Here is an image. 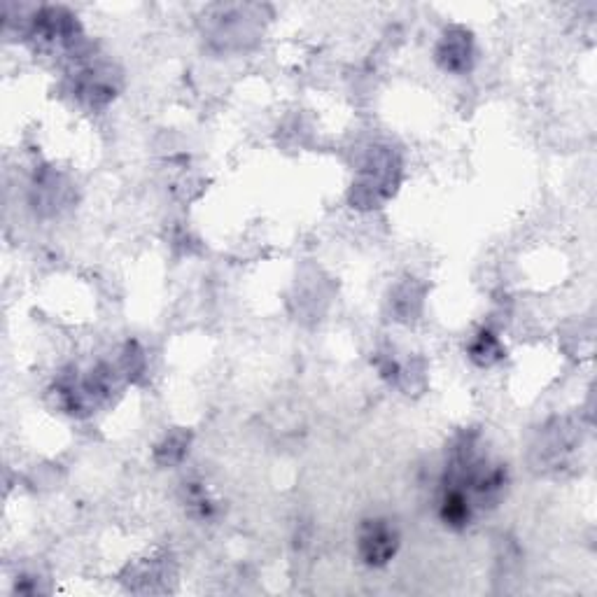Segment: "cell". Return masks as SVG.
<instances>
[{
	"instance_id": "obj_3",
	"label": "cell",
	"mask_w": 597,
	"mask_h": 597,
	"mask_svg": "<svg viewBox=\"0 0 597 597\" xmlns=\"http://www.w3.org/2000/svg\"><path fill=\"white\" fill-rule=\"evenodd\" d=\"M500 357H502V346H500V341H497V336H493L490 332H483L479 339L474 341L472 360L476 364H481V367H490V364H495Z\"/></svg>"
},
{
	"instance_id": "obj_2",
	"label": "cell",
	"mask_w": 597,
	"mask_h": 597,
	"mask_svg": "<svg viewBox=\"0 0 597 597\" xmlns=\"http://www.w3.org/2000/svg\"><path fill=\"white\" fill-rule=\"evenodd\" d=\"M437 59L441 66L451 73H465L472 66L474 49H472V38L462 31V28H451L446 31L444 40L437 49Z\"/></svg>"
},
{
	"instance_id": "obj_1",
	"label": "cell",
	"mask_w": 597,
	"mask_h": 597,
	"mask_svg": "<svg viewBox=\"0 0 597 597\" xmlns=\"http://www.w3.org/2000/svg\"><path fill=\"white\" fill-rule=\"evenodd\" d=\"M360 558L369 567L388 565L399 549V532L385 518H371L360 528Z\"/></svg>"
}]
</instances>
